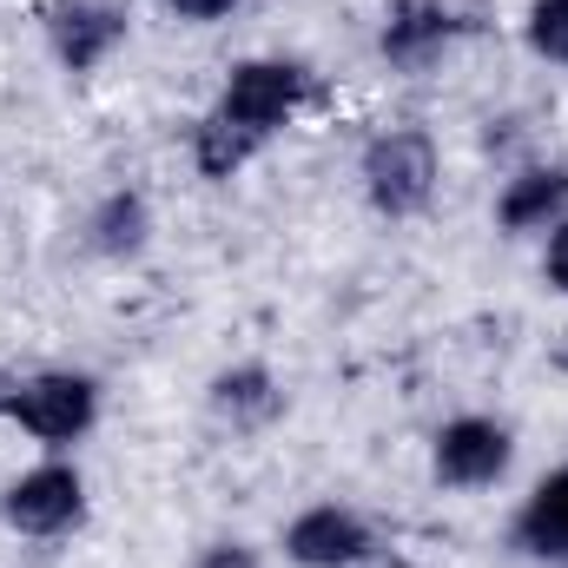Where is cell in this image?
Returning <instances> with one entry per match:
<instances>
[{"mask_svg":"<svg viewBox=\"0 0 568 568\" xmlns=\"http://www.w3.org/2000/svg\"><path fill=\"white\" fill-rule=\"evenodd\" d=\"M536 245H542V252H536V272H542V284H549L556 297H568V219H562V225H549Z\"/></svg>","mask_w":568,"mask_h":568,"instance_id":"cell-15","label":"cell"},{"mask_svg":"<svg viewBox=\"0 0 568 568\" xmlns=\"http://www.w3.org/2000/svg\"><path fill=\"white\" fill-rule=\"evenodd\" d=\"M496 232L503 239H542L549 225L568 219V165L562 159H536V165H516L489 205Z\"/></svg>","mask_w":568,"mask_h":568,"instance_id":"cell-11","label":"cell"},{"mask_svg":"<svg viewBox=\"0 0 568 568\" xmlns=\"http://www.w3.org/2000/svg\"><path fill=\"white\" fill-rule=\"evenodd\" d=\"M0 417L27 443H40V456H73L106 417V384L80 364H40L0 384Z\"/></svg>","mask_w":568,"mask_h":568,"instance_id":"cell-2","label":"cell"},{"mask_svg":"<svg viewBox=\"0 0 568 568\" xmlns=\"http://www.w3.org/2000/svg\"><path fill=\"white\" fill-rule=\"evenodd\" d=\"M284 410H291V390L265 357H239L205 377V417L232 436H265L284 424Z\"/></svg>","mask_w":568,"mask_h":568,"instance_id":"cell-9","label":"cell"},{"mask_svg":"<svg viewBox=\"0 0 568 568\" xmlns=\"http://www.w3.org/2000/svg\"><path fill=\"white\" fill-rule=\"evenodd\" d=\"M278 549L291 568H377L384 562V529L357 509V503H304L291 523L278 529Z\"/></svg>","mask_w":568,"mask_h":568,"instance_id":"cell-7","label":"cell"},{"mask_svg":"<svg viewBox=\"0 0 568 568\" xmlns=\"http://www.w3.org/2000/svg\"><path fill=\"white\" fill-rule=\"evenodd\" d=\"M33 20H40L47 60H53L60 73H73V80H93L100 67H113L120 47L133 40L126 0H40Z\"/></svg>","mask_w":568,"mask_h":568,"instance_id":"cell-6","label":"cell"},{"mask_svg":"<svg viewBox=\"0 0 568 568\" xmlns=\"http://www.w3.org/2000/svg\"><path fill=\"white\" fill-rule=\"evenodd\" d=\"M509 556L529 568H568V463L542 469L509 516Z\"/></svg>","mask_w":568,"mask_h":568,"instance_id":"cell-10","label":"cell"},{"mask_svg":"<svg viewBox=\"0 0 568 568\" xmlns=\"http://www.w3.org/2000/svg\"><path fill=\"white\" fill-rule=\"evenodd\" d=\"M159 7H165L179 27H225L245 0H159Z\"/></svg>","mask_w":568,"mask_h":568,"instance_id":"cell-16","label":"cell"},{"mask_svg":"<svg viewBox=\"0 0 568 568\" xmlns=\"http://www.w3.org/2000/svg\"><path fill=\"white\" fill-rule=\"evenodd\" d=\"M317 106H324V80H317L311 60H297V53H245V60H232V73L219 80L212 106L199 113V126L185 140L192 172L205 185H232L245 165H258Z\"/></svg>","mask_w":568,"mask_h":568,"instance_id":"cell-1","label":"cell"},{"mask_svg":"<svg viewBox=\"0 0 568 568\" xmlns=\"http://www.w3.org/2000/svg\"><path fill=\"white\" fill-rule=\"evenodd\" d=\"M443 185V145L424 126H377L357 145V192L384 225H410L436 205Z\"/></svg>","mask_w":568,"mask_h":568,"instance_id":"cell-3","label":"cell"},{"mask_svg":"<svg viewBox=\"0 0 568 568\" xmlns=\"http://www.w3.org/2000/svg\"><path fill=\"white\" fill-rule=\"evenodd\" d=\"M463 33H469V20L449 0H390L384 20H377V60L390 73H410L417 80V73L443 67L463 47Z\"/></svg>","mask_w":568,"mask_h":568,"instance_id":"cell-8","label":"cell"},{"mask_svg":"<svg viewBox=\"0 0 568 568\" xmlns=\"http://www.w3.org/2000/svg\"><path fill=\"white\" fill-rule=\"evenodd\" d=\"M87 509H93V489L73 456H40L0 489V523L20 542H67L87 529Z\"/></svg>","mask_w":568,"mask_h":568,"instance_id":"cell-5","label":"cell"},{"mask_svg":"<svg viewBox=\"0 0 568 568\" xmlns=\"http://www.w3.org/2000/svg\"><path fill=\"white\" fill-rule=\"evenodd\" d=\"M152 232H159V219H152V199H145L140 185H106L87 205V219H80V245L93 258H106V265L145 258L152 252Z\"/></svg>","mask_w":568,"mask_h":568,"instance_id":"cell-12","label":"cell"},{"mask_svg":"<svg viewBox=\"0 0 568 568\" xmlns=\"http://www.w3.org/2000/svg\"><path fill=\"white\" fill-rule=\"evenodd\" d=\"M523 47L542 67H562L568 73V0H529L523 7Z\"/></svg>","mask_w":568,"mask_h":568,"instance_id":"cell-13","label":"cell"},{"mask_svg":"<svg viewBox=\"0 0 568 568\" xmlns=\"http://www.w3.org/2000/svg\"><path fill=\"white\" fill-rule=\"evenodd\" d=\"M516 424L496 410H456L429 429V483L449 496H489L516 476Z\"/></svg>","mask_w":568,"mask_h":568,"instance_id":"cell-4","label":"cell"},{"mask_svg":"<svg viewBox=\"0 0 568 568\" xmlns=\"http://www.w3.org/2000/svg\"><path fill=\"white\" fill-rule=\"evenodd\" d=\"M185 568H265V549L245 542V536H205Z\"/></svg>","mask_w":568,"mask_h":568,"instance_id":"cell-14","label":"cell"}]
</instances>
